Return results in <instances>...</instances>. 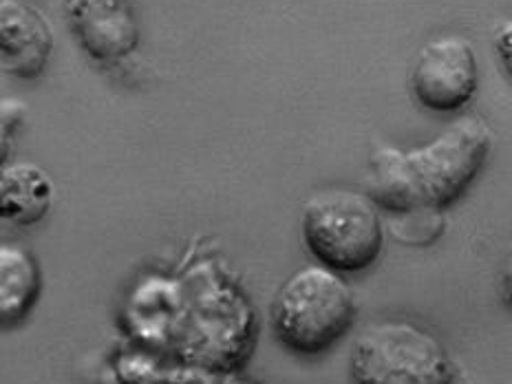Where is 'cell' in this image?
<instances>
[{"label": "cell", "mask_w": 512, "mask_h": 384, "mask_svg": "<svg viewBox=\"0 0 512 384\" xmlns=\"http://www.w3.org/2000/svg\"><path fill=\"white\" fill-rule=\"evenodd\" d=\"M12 128H9L3 120H0V168H3L7 162H12Z\"/></svg>", "instance_id": "cell-11"}, {"label": "cell", "mask_w": 512, "mask_h": 384, "mask_svg": "<svg viewBox=\"0 0 512 384\" xmlns=\"http://www.w3.org/2000/svg\"><path fill=\"white\" fill-rule=\"evenodd\" d=\"M477 89V56L464 36L444 34L420 47L411 69V91L426 111H462Z\"/></svg>", "instance_id": "cell-5"}, {"label": "cell", "mask_w": 512, "mask_h": 384, "mask_svg": "<svg viewBox=\"0 0 512 384\" xmlns=\"http://www.w3.org/2000/svg\"><path fill=\"white\" fill-rule=\"evenodd\" d=\"M493 148V131L477 115H464L422 146L402 151L380 146L369 159L367 195L389 212L451 208L475 184Z\"/></svg>", "instance_id": "cell-1"}, {"label": "cell", "mask_w": 512, "mask_h": 384, "mask_svg": "<svg viewBox=\"0 0 512 384\" xmlns=\"http://www.w3.org/2000/svg\"><path fill=\"white\" fill-rule=\"evenodd\" d=\"M444 345L429 329L391 318L362 329L349 354V384H453Z\"/></svg>", "instance_id": "cell-4"}, {"label": "cell", "mask_w": 512, "mask_h": 384, "mask_svg": "<svg viewBox=\"0 0 512 384\" xmlns=\"http://www.w3.org/2000/svg\"><path fill=\"white\" fill-rule=\"evenodd\" d=\"M56 204V181L34 162H7L0 168V221L31 228Z\"/></svg>", "instance_id": "cell-8"}, {"label": "cell", "mask_w": 512, "mask_h": 384, "mask_svg": "<svg viewBox=\"0 0 512 384\" xmlns=\"http://www.w3.org/2000/svg\"><path fill=\"white\" fill-rule=\"evenodd\" d=\"M493 45H495L501 67H504L508 78L512 80V18L499 20V23L495 25Z\"/></svg>", "instance_id": "cell-10"}, {"label": "cell", "mask_w": 512, "mask_h": 384, "mask_svg": "<svg viewBox=\"0 0 512 384\" xmlns=\"http://www.w3.org/2000/svg\"><path fill=\"white\" fill-rule=\"evenodd\" d=\"M501 294H504L506 303L512 305V248L506 254L504 265H501Z\"/></svg>", "instance_id": "cell-12"}, {"label": "cell", "mask_w": 512, "mask_h": 384, "mask_svg": "<svg viewBox=\"0 0 512 384\" xmlns=\"http://www.w3.org/2000/svg\"><path fill=\"white\" fill-rule=\"evenodd\" d=\"M164 384H197V382H192V380H184V378H179V380H166Z\"/></svg>", "instance_id": "cell-14"}, {"label": "cell", "mask_w": 512, "mask_h": 384, "mask_svg": "<svg viewBox=\"0 0 512 384\" xmlns=\"http://www.w3.org/2000/svg\"><path fill=\"white\" fill-rule=\"evenodd\" d=\"M42 270L27 245L0 239V329L25 323L38 305Z\"/></svg>", "instance_id": "cell-9"}, {"label": "cell", "mask_w": 512, "mask_h": 384, "mask_svg": "<svg viewBox=\"0 0 512 384\" xmlns=\"http://www.w3.org/2000/svg\"><path fill=\"white\" fill-rule=\"evenodd\" d=\"M56 47L49 18L29 0H0V67L20 80L47 71Z\"/></svg>", "instance_id": "cell-7"}, {"label": "cell", "mask_w": 512, "mask_h": 384, "mask_svg": "<svg viewBox=\"0 0 512 384\" xmlns=\"http://www.w3.org/2000/svg\"><path fill=\"white\" fill-rule=\"evenodd\" d=\"M356 314V296L343 274L314 263L287 276L272 301L270 323L292 354L320 356L349 334Z\"/></svg>", "instance_id": "cell-2"}, {"label": "cell", "mask_w": 512, "mask_h": 384, "mask_svg": "<svg viewBox=\"0 0 512 384\" xmlns=\"http://www.w3.org/2000/svg\"><path fill=\"white\" fill-rule=\"evenodd\" d=\"M301 234L316 263L340 274L369 270L384 248L378 206L354 188L314 192L301 212Z\"/></svg>", "instance_id": "cell-3"}, {"label": "cell", "mask_w": 512, "mask_h": 384, "mask_svg": "<svg viewBox=\"0 0 512 384\" xmlns=\"http://www.w3.org/2000/svg\"><path fill=\"white\" fill-rule=\"evenodd\" d=\"M215 384H256V382H252L248 378H241V376H223Z\"/></svg>", "instance_id": "cell-13"}, {"label": "cell", "mask_w": 512, "mask_h": 384, "mask_svg": "<svg viewBox=\"0 0 512 384\" xmlns=\"http://www.w3.org/2000/svg\"><path fill=\"white\" fill-rule=\"evenodd\" d=\"M73 38L102 67H117L140 49L135 0H64Z\"/></svg>", "instance_id": "cell-6"}]
</instances>
